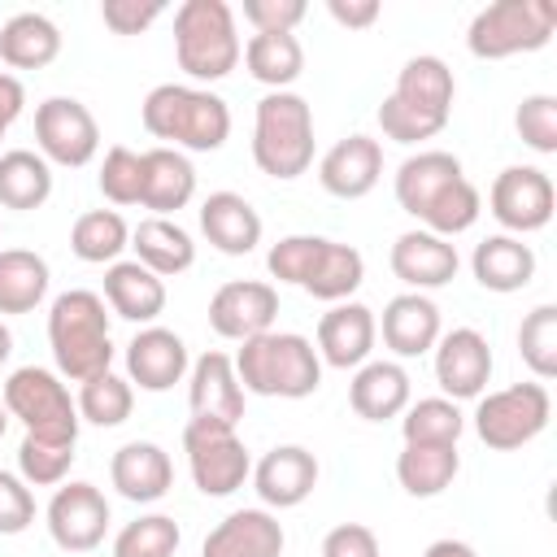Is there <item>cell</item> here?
<instances>
[{
    "label": "cell",
    "mask_w": 557,
    "mask_h": 557,
    "mask_svg": "<svg viewBox=\"0 0 557 557\" xmlns=\"http://www.w3.org/2000/svg\"><path fill=\"white\" fill-rule=\"evenodd\" d=\"M392 191H396V205L422 231L444 235V239L470 231L479 222V213H483L479 187L466 178L461 161L453 152H444V148H422V152L405 157L400 170H396Z\"/></svg>",
    "instance_id": "6da1fadb"
},
{
    "label": "cell",
    "mask_w": 557,
    "mask_h": 557,
    "mask_svg": "<svg viewBox=\"0 0 557 557\" xmlns=\"http://www.w3.org/2000/svg\"><path fill=\"white\" fill-rule=\"evenodd\" d=\"M453 96H457V78L440 57L431 52L409 57L396 74L392 96H383L379 104V126L396 144H426L448 126Z\"/></svg>",
    "instance_id": "7a4b0ae2"
},
{
    "label": "cell",
    "mask_w": 557,
    "mask_h": 557,
    "mask_svg": "<svg viewBox=\"0 0 557 557\" xmlns=\"http://www.w3.org/2000/svg\"><path fill=\"white\" fill-rule=\"evenodd\" d=\"M139 122L161 148L178 152H218L231 135L226 100L196 83H157L139 104Z\"/></svg>",
    "instance_id": "3957f363"
},
{
    "label": "cell",
    "mask_w": 557,
    "mask_h": 557,
    "mask_svg": "<svg viewBox=\"0 0 557 557\" xmlns=\"http://www.w3.org/2000/svg\"><path fill=\"white\" fill-rule=\"evenodd\" d=\"M48 348L57 374L70 383H87L113 370V335H109V305L100 292L70 287L48 309Z\"/></svg>",
    "instance_id": "277c9868"
},
{
    "label": "cell",
    "mask_w": 557,
    "mask_h": 557,
    "mask_svg": "<svg viewBox=\"0 0 557 557\" xmlns=\"http://www.w3.org/2000/svg\"><path fill=\"white\" fill-rule=\"evenodd\" d=\"M239 387L252 396H278V400H305L322 387V357L313 339L296 331H265L239 344L231 357Z\"/></svg>",
    "instance_id": "5b68a950"
},
{
    "label": "cell",
    "mask_w": 557,
    "mask_h": 557,
    "mask_svg": "<svg viewBox=\"0 0 557 557\" xmlns=\"http://www.w3.org/2000/svg\"><path fill=\"white\" fill-rule=\"evenodd\" d=\"M174 57L191 83L226 78L244 57L235 9L226 0H183L174 9Z\"/></svg>",
    "instance_id": "8992f818"
},
{
    "label": "cell",
    "mask_w": 557,
    "mask_h": 557,
    "mask_svg": "<svg viewBox=\"0 0 557 557\" xmlns=\"http://www.w3.org/2000/svg\"><path fill=\"white\" fill-rule=\"evenodd\" d=\"M252 161L270 178H300L313 165V109L296 91H265L252 113Z\"/></svg>",
    "instance_id": "52a82bcc"
},
{
    "label": "cell",
    "mask_w": 557,
    "mask_h": 557,
    "mask_svg": "<svg viewBox=\"0 0 557 557\" xmlns=\"http://www.w3.org/2000/svg\"><path fill=\"white\" fill-rule=\"evenodd\" d=\"M557 30L553 0H496L483 4L466 26V48L479 61H505L518 52H540Z\"/></svg>",
    "instance_id": "ba28073f"
},
{
    "label": "cell",
    "mask_w": 557,
    "mask_h": 557,
    "mask_svg": "<svg viewBox=\"0 0 557 557\" xmlns=\"http://www.w3.org/2000/svg\"><path fill=\"white\" fill-rule=\"evenodd\" d=\"M4 409L26 426L35 440H57V444H78V405L70 387L61 383L57 370L44 366H22L4 379Z\"/></svg>",
    "instance_id": "9c48e42d"
},
{
    "label": "cell",
    "mask_w": 557,
    "mask_h": 557,
    "mask_svg": "<svg viewBox=\"0 0 557 557\" xmlns=\"http://www.w3.org/2000/svg\"><path fill=\"white\" fill-rule=\"evenodd\" d=\"M553 418V396L544 383H509L500 392L479 396L474 405V435L492 448V453H513L522 444H531L535 435H544Z\"/></svg>",
    "instance_id": "30bf717a"
},
{
    "label": "cell",
    "mask_w": 557,
    "mask_h": 557,
    "mask_svg": "<svg viewBox=\"0 0 557 557\" xmlns=\"http://www.w3.org/2000/svg\"><path fill=\"white\" fill-rule=\"evenodd\" d=\"M183 453H187V470L200 496H231L252 474V457L244 440L235 435V426H222V422L191 418L183 426Z\"/></svg>",
    "instance_id": "8fae6325"
},
{
    "label": "cell",
    "mask_w": 557,
    "mask_h": 557,
    "mask_svg": "<svg viewBox=\"0 0 557 557\" xmlns=\"http://www.w3.org/2000/svg\"><path fill=\"white\" fill-rule=\"evenodd\" d=\"M35 144L48 165L78 170L100 152V126L91 109L74 96H48L35 109Z\"/></svg>",
    "instance_id": "7c38bea8"
},
{
    "label": "cell",
    "mask_w": 557,
    "mask_h": 557,
    "mask_svg": "<svg viewBox=\"0 0 557 557\" xmlns=\"http://www.w3.org/2000/svg\"><path fill=\"white\" fill-rule=\"evenodd\" d=\"M487 209L505 226V235H518L522 239L531 231H544L553 222V209H557L553 178L540 165H505L492 178Z\"/></svg>",
    "instance_id": "4fadbf2b"
},
{
    "label": "cell",
    "mask_w": 557,
    "mask_h": 557,
    "mask_svg": "<svg viewBox=\"0 0 557 557\" xmlns=\"http://www.w3.org/2000/svg\"><path fill=\"white\" fill-rule=\"evenodd\" d=\"M109 500L96 483H61L48 500V535L61 553H91L104 544Z\"/></svg>",
    "instance_id": "5bb4252c"
},
{
    "label": "cell",
    "mask_w": 557,
    "mask_h": 557,
    "mask_svg": "<svg viewBox=\"0 0 557 557\" xmlns=\"http://www.w3.org/2000/svg\"><path fill=\"white\" fill-rule=\"evenodd\" d=\"M274 318H278V292L261 278H231L209 296V326L222 339L244 344L252 335H265L274 331Z\"/></svg>",
    "instance_id": "9a60e30c"
},
{
    "label": "cell",
    "mask_w": 557,
    "mask_h": 557,
    "mask_svg": "<svg viewBox=\"0 0 557 557\" xmlns=\"http://www.w3.org/2000/svg\"><path fill=\"white\" fill-rule=\"evenodd\" d=\"M435 383L448 400H479L492 379V348L474 326H453L435 339Z\"/></svg>",
    "instance_id": "2e32d148"
},
{
    "label": "cell",
    "mask_w": 557,
    "mask_h": 557,
    "mask_svg": "<svg viewBox=\"0 0 557 557\" xmlns=\"http://www.w3.org/2000/svg\"><path fill=\"white\" fill-rule=\"evenodd\" d=\"M318 457L305 448V444H278L270 448L257 466H252V487L261 496L265 509H296L313 496L318 487Z\"/></svg>",
    "instance_id": "e0dca14e"
},
{
    "label": "cell",
    "mask_w": 557,
    "mask_h": 557,
    "mask_svg": "<svg viewBox=\"0 0 557 557\" xmlns=\"http://www.w3.org/2000/svg\"><path fill=\"white\" fill-rule=\"evenodd\" d=\"M387 265H392V274H396L409 292H435V287H444V283L457 278L461 257H457L453 239L413 226V231L396 235V244H392V252H387Z\"/></svg>",
    "instance_id": "ac0fdd59"
},
{
    "label": "cell",
    "mask_w": 557,
    "mask_h": 557,
    "mask_svg": "<svg viewBox=\"0 0 557 557\" xmlns=\"http://www.w3.org/2000/svg\"><path fill=\"white\" fill-rule=\"evenodd\" d=\"M374 339H379V322H374V309H366L361 300H339L318 322V357L322 366H335V370L366 366L374 352Z\"/></svg>",
    "instance_id": "d6986e66"
},
{
    "label": "cell",
    "mask_w": 557,
    "mask_h": 557,
    "mask_svg": "<svg viewBox=\"0 0 557 557\" xmlns=\"http://www.w3.org/2000/svg\"><path fill=\"white\" fill-rule=\"evenodd\" d=\"M187 370H191L187 344L170 326H144L126 344V379L139 392H170L174 383L187 379Z\"/></svg>",
    "instance_id": "ffe728a7"
},
{
    "label": "cell",
    "mask_w": 557,
    "mask_h": 557,
    "mask_svg": "<svg viewBox=\"0 0 557 557\" xmlns=\"http://www.w3.org/2000/svg\"><path fill=\"white\" fill-rule=\"evenodd\" d=\"M244 387H239V374H235V361L226 352H205L191 361L187 370V405H191V418H205V422H222V426H239L244 418Z\"/></svg>",
    "instance_id": "44dd1931"
},
{
    "label": "cell",
    "mask_w": 557,
    "mask_h": 557,
    "mask_svg": "<svg viewBox=\"0 0 557 557\" xmlns=\"http://www.w3.org/2000/svg\"><path fill=\"white\" fill-rule=\"evenodd\" d=\"M379 178H383V144L370 135H348L331 144L326 157L318 161V183L335 200H361L379 187Z\"/></svg>",
    "instance_id": "7402d4cb"
},
{
    "label": "cell",
    "mask_w": 557,
    "mask_h": 557,
    "mask_svg": "<svg viewBox=\"0 0 557 557\" xmlns=\"http://www.w3.org/2000/svg\"><path fill=\"white\" fill-rule=\"evenodd\" d=\"M379 322V335L383 344L396 352V357H422L435 348V339L444 335L440 326V305L426 296V292H400L383 305V318Z\"/></svg>",
    "instance_id": "603a6c76"
},
{
    "label": "cell",
    "mask_w": 557,
    "mask_h": 557,
    "mask_svg": "<svg viewBox=\"0 0 557 557\" xmlns=\"http://www.w3.org/2000/svg\"><path fill=\"white\" fill-rule=\"evenodd\" d=\"M109 483L117 487L122 500H135V505H152L170 492L174 483V461L161 444L152 440H131L113 453L109 461Z\"/></svg>",
    "instance_id": "cb8c5ba5"
},
{
    "label": "cell",
    "mask_w": 557,
    "mask_h": 557,
    "mask_svg": "<svg viewBox=\"0 0 557 557\" xmlns=\"http://www.w3.org/2000/svg\"><path fill=\"white\" fill-rule=\"evenodd\" d=\"M283 522L270 509L226 513L200 544V557H283Z\"/></svg>",
    "instance_id": "d4e9b609"
},
{
    "label": "cell",
    "mask_w": 557,
    "mask_h": 557,
    "mask_svg": "<svg viewBox=\"0 0 557 557\" xmlns=\"http://www.w3.org/2000/svg\"><path fill=\"white\" fill-rule=\"evenodd\" d=\"M200 231L222 257H248L261 244V213L239 191H209L200 205Z\"/></svg>",
    "instance_id": "484cf974"
},
{
    "label": "cell",
    "mask_w": 557,
    "mask_h": 557,
    "mask_svg": "<svg viewBox=\"0 0 557 557\" xmlns=\"http://www.w3.org/2000/svg\"><path fill=\"white\" fill-rule=\"evenodd\" d=\"M139 157H144V191H139V205L152 209V218H170V213L187 209L191 196H196V170H191L187 152L157 144V148H148Z\"/></svg>",
    "instance_id": "4316f807"
},
{
    "label": "cell",
    "mask_w": 557,
    "mask_h": 557,
    "mask_svg": "<svg viewBox=\"0 0 557 557\" xmlns=\"http://www.w3.org/2000/svg\"><path fill=\"white\" fill-rule=\"evenodd\" d=\"M470 270H474V283L483 292L509 296V292H522L535 278V252L518 235H505L500 231V235H487L483 244H474Z\"/></svg>",
    "instance_id": "83f0119b"
},
{
    "label": "cell",
    "mask_w": 557,
    "mask_h": 557,
    "mask_svg": "<svg viewBox=\"0 0 557 557\" xmlns=\"http://www.w3.org/2000/svg\"><path fill=\"white\" fill-rule=\"evenodd\" d=\"M348 405L366 422H387L409 409V374L400 361H366L348 383Z\"/></svg>",
    "instance_id": "f1b7e54d"
},
{
    "label": "cell",
    "mask_w": 557,
    "mask_h": 557,
    "mask_svg": "<svg viewBox=\"0 0 557 557\" xmlns=\"http://www.w3.org/2000/svg\"><path fill=\"white\" fill-rule=\"evenodd\" d=\"M104 305L126 322L152 326L165 309V278H157L139 261H113L104 270Z\"/></svg>",
    "instance_id": "f546056e"
},
{
    "label": "cell",
    "mask_w": 557,
    "mask_h": 557,
    "mask_svg": "<svg viewBox=\"0 0 557 557\" xmlns=\"http://www.w3.org/2000/svg\"><path fill=\"white\" fill-rule=\"evenodd\" d=\"M131 248H135V261L148 265L157 278H174L196 265V244L174 218H144L131 231Z\"/></svg>",
    "instance_id": "4dcf8cb0"
},
{
    "label": "cell",
    "mask_w": 557,
    "mask_h": 557,
    "mask_svg": "<svg viewBox=\"0 0 557 557\" xmlns=\"http://www.w3.org/2000/svg\"><path fill=\"white\" fill-rule=\"evenodd\" d=\"M61 57V30L44 13H13L0 26V61L9 70H44Z\"/></svg>",
    "instance_id": "1f68e13d"
},
{
    "label": "cell",
    "mask_w": 557,
    "mask_h": 557,
    "mask_svg": "<svg viewBox=\"0 0 557 557\" xmlns=\"http://www.w3.org/2000/svg\"><path fill=\"white\" fill-rule=\"evenodd\" d=\"M361 278H366V257H361L352 244H339V239H326V235H322L318 257H313V265H309V274H305L300 287H305L313 300L339 305V300H348V296L361 287Z\"/></svg>",
    "instance_id": "d6a6232c"
},
{
    "label": "cell",
    "mask_w": 557,
    "mask_h": 557,
    "mask_svg": "<svg viewBox=\"0 0 557 557\" xmlns=\"http://www.w3.org/2000/svg\"><path fill=\"white\" fill-rule=\"evenodd\" d=\"M457 470H461L457 444H405L396 457V479L418 500H431L444 487H453Z\"/></svg>",
    "instance_id": "836d02e7"
},
{
    "label": "cell",
    "mask_w": 557,
    "mask_h": 557,
    "mask_svg": "<svg viewBox=\"0 0 557 557\" xmlns=\"http://www.w3.org/2000/svg\"><path fill=\"white\" fill-rule=\"evenodd\" d=\"M52 196V165L30 148L0 152V205L30 213Z\"/></svg>",
    "instance_id": "e575fe53"
},
{
    "label": "cell",
    "mask_w": 557,
    "mask_h": 557,
    "mask_svg": "<svg viewBox=\"0 0 557 557\" xmlns=\"http://www.w3.org/2000/svg\"><path fill=\"white\" fill-rule=\"evenodd\" d=\"M48 261L30 248H0V313H30L48 296Z\"/></svg>",
    "instance_id": "d590c367"
},
{
    "label": "cell",
    "mask_w": 557,
    "mask_h": 557,
    "mask_svg": "<svg viewBox=\"0 0 557 557\" xmlns=\"http://www.w3.org/2000/svg\"><path fill=\"white\" fill-rule=\"evenodd\" d=\"M131 248V226L117 209H87L70 226V252L87 265H113Z\"/></svg>",
    "instance_id": "8d00e7d4"
},
{
    "label": "cell",
    "mask_w": 557,
    "mask_h": 557,
    "mask_svg": "<svg viewBox=\"0 0 557 557\" xmlns=\"http://www.w3.org/2000/svg\"><path fill=\"white\" fill-rule=\"evenodd\" d=\"M248 74L270 91H292V83L305 70V48L296 35H252L244 44Z\"/></svg>",
    "instance_id": "74e56055"
},
{
    "label": "cell",
    "mask_w": 557,
    "mask_h": 557,
    "mask_svg": "<svg viewBox=\"0 0 557 557\" xmlns=\"http://www.w3.org/2000/svg\"><path fill=\"white\" fill-rule=\"evenodd\" d=\"M74 405H78V418L91 426H122L135 409V387H131V379L104 370V374L78 383Z\"/></svg>",
    "instance_id": "f35d334b"
},
{
    "label": "cell",
    "mask_w": 557,
    "mask_h": 557,
    "mask_svg": "<svg viewBox=\"0 0 557 557\" xmlns=\"http://www.w3.org/2000/svg\"><path fill=\"white\" fill-rule=\"evenodd\" d=\"M461 431H466V418H461L457 400H448V396L409 400V409L400 413L405 444H457Z\"/></svg>",
    "instance_id": "ab89813d"
},
{
    "label": "cell",
    "mask_w": 557,
    "mask_h": 557,
    "mask_svg": "<svg viewBox=\"0 0 557 557\" xmlns=\"http://www.w3.org/2000/svg\"><path fill=\"white\" fill-rule=\"evenodd\" d=\"M518 357L535 383L557 379V305H535L518 326Z\"/></svg>",
    "instance_id": "60d3db41"
},
{
    "label": "cell",
    "mask_w": 557,
    "mask_h": 557,
    "mask_svg": "<svg viewBox=\"0 0 557 557\" xmlns=\"http://www.w3.org/2000/svg\"><path fill=\"white\" fill-rule=\"evenodd\" d=\"M183 531L170 513H144L113 535V557H174Z\"/></svg>",
    "instance_id": "b9f144b4"
},
{
    "label": "cell",
    "mask_w": 557,
    "mask_h": 557,
    "mask_svg": "<svg viewBox=\"0 0 557 557\" xmlns=\"http://www.w3.org/2000/svg\"><path fill=\"white\" fill-rule=\"evenodd\" d=\"M70 466H74V444L22 435V444H17V474L26 479V487H57V483H65Z\"/></svg>",
    "instance_id": "7bdbcfd3"
},
{
    "label": "cell",
    "mask_w": 557,
    "mask_h": 557,
    "mask_svg": "<svg viewBox=\"0 0 557 557\" xmlns=\"http://www.w3.org/2000/svg\"><path fill=\"white\" fill-rule=\"evenodd\" d=\"M100 191L104 200L113 205H139V191H144V157L126 144H113L100 161Z\"/></svg>",
    "instance_id": "ee69618b"
},
{
    "label": "cell",
    "mask_w": 557,
    "mask_h": 557,
    "mask_svg": "<svg viewBox=\"0 0 557 557\" xmlns=\"http://www.w3.org/2000/svg\"><path fill=\"white\" fill-rule=\"evenodd\" d=\"M513 126H518V135L531 152L553 157L557 152V96H548V91L522 96V104L513 113Z\"/></svg>",
    "instance_id": "f6af8a7d"
},
{
    "label": "cell",
    "mask_w": 557,
    "mask_h": 557,
    "mask_svg": "<svg viewBox=\"0 0 557 557\" xmlns=\"http://www.w3.org/2000/svg\"><path fill=\"white\" fill-rule=\"evenodd\" d=\"M318 244H322V235H283L278 244H270L265 270H270L278 283L300 287L305 274H309V265H313V257H318Z\"/></svg>",
    "instance_id": "bcb514c9"
},
{
    "label": "cell",
    "mask_w": 557,
    "mask_h": 557,
    "mask_svg": "<svg viewBox=\"0 0 557 557\" xmlns=\"http://www.w3.org/2000/svg\"><path fill=\"white\" fill-rule=\"evenodd\" d=\"M305 13V0H244V22L252 26V35H292Z\"/></svg>",
    "instance_id": "7dc6e473"
},
{
    "label": "cell",
    "mask_w": 557,
    "mask_h": 557,
    "mask_svg": "<svg viewBox=\"0 0 557 557\" xmlns=\"http://www.w3.org/2000/svg\"><path fill=\"white\" fill-rule=\"evenodd\" d=\"M35 522V492L22 474L0 470V535H22Z\"/></svg>",
    "instance_id": "c3c4849f"
},
{
    "label": "cell",
    "mask_w": 557,
    "mask_h": 557,
    "mask_svg": "<svg viewBox=\"0 0 557 557\" xmlns=\"http://www.w3.org/2000/svg\"><path fill=\"white\" fill-rule=\"evenodd\" d=\"M161 13H165L161 0H104V4H100V17H104V26H109L113 35H139V30H148Z\"/></svg>",
    "instance_id": "681fc988"
},
{
    "label": "cell",
    "mask_w": 557,
    "mask_h": 557,
    "mask_svg": "<svg viewBox=\"0 0 557 557\" xmlns=\"http://www.w3.org/2000/svg\"><path fill=\"white\" fill-rule=\"evenodd\" d=\"M322 557H379V535L366 522H339L326 531Z\"/></svg>",
    "instance_id": "f907efd6"
},
{
    "label": "cell",
    "mask_w": 557,
    "mask_h": 557,
    "mask_svg": "<svg viewBox=\"0 0 557 557\" xmlns=\"http://www.w3.org/2000/svg\"><path fill=\"white\" fill-rule=\"evenodd\" d=\"M326 13H331L339 26H348V30H366V26L379 22L383 4H379V0H326Z\"/></svg>",
    "instance_id": "816d5d0a"
},
{
    "label": "cell",
    "mask_w": 557,
    "mask_h": 557,
    "mask_svg": "<svg viewBox=\"0 0 557 557\" xmlns=\"http://www.w3.org/2000/svg\"><path fill=\"white\" fill-rule=\"evenodd\" d=\"M22 104H26L22 78H17V74H9V70H0V139H4V131L22 117Z\"/></svg>",
    "instance_id": "f5cc1de1"
},
{
    "label": "cell",
    "mask_w": 557,
    "mask_h": 557,
    "mask_svg": "<svg viewBox=\"0 0 557 557\" xmlns=\"http://www.w3.org/2000/svg\"><path fill=\"white\" fill-rule=\"evenodd\" d=\"M422 557H479V553H474V544H466V540H453V535H444V540L426 544V553H422Z\"/></svg>",
    "instance_id": "db71d44e"
},
{
    "label": "cell",
    "mask_w": 557,
    "mask_h": 557,
    "mask_svg": "<svg viewBox=\"0 0 557 557\" xmlns=\"http://www.w3.org/2000/svg\"><path fill=\"white\" fill-rule=\"evenodd\" d=\"M9 352H13V331H9L4 322H0V366L9 361Z\"/></svg>",
    "instance_id": "11a10c76"
},
{
    "label": "cell",
    "mask_w": 557,
    "mask_h": 557,
    "mask_svg": "<svg viewBox=\"0 0 557 557\" xmlns=\"http://www.w3.org/2000/svg\"><path fill=\"white\" fill-rule=\"evenodd\" d=\"M4 431H9V409H4V400H0V440H4Z\"/></svg>",
    "instance_id": "9f6ffc18"
}]
</instances>
